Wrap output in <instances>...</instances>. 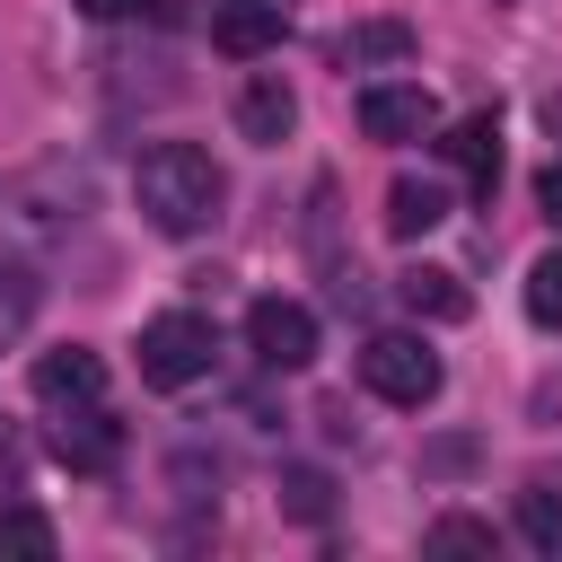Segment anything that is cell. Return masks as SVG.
<instances>
[{
    "label": "cell",
    "instance_id": "6da1fadb",
    "mask_svg": "<svg viewBox=\"0 0 562 562\" xmlns=\"http://www.w3.org/2000/svg\"><path fill=\"white\" fill-rule=\"evenodd\" d=\"M132 202H140V220H149L158 237H202V228L220 220V202H228V176L211 167V149L158 140V149H140V167H132Z\"/></svg>",
    "mask_w": 562,
    "mask_h": 562
},
{
    "label": "cell",
    "instance_id": "7a4b0ae2",
    "mask_svg": "<svg viewBox=\"0 0 562 562\" xmlns=\"http://www.w3.org/2000/svg\"><path fill=\"white\" fill-rule=\"evenodd\" d=\"M439 351L422 342V334H369L360 342V386L378 395V404H404V413H422L430 395H439Z\"/></svg>",
    "mask_w": 562,
    "mask_h": 562
},
{
    "label": "cell",
    "instance_id": "3957f363",
    "mask_svg": "<svg viewBox=\"0 0 562 562\" xmlns=\"http://www.w3.org/2000/svg\"><path fill=\"white\" fill-rule=\"evenodd\" d=\"M211 351H220V334H211L193 307H167V316L140 325V378H149V386H193V378L211 369Z\"/></svg>",
    "mask_w": 562,
    "mask_h": 562
},
{
    "label": "cell",
    "instance_id": "277c9868",
    "mask_svg": "<svg viewBox=\"0 0 562 562\" xmlns=\"http://www.w3.org/2000/svg\"><path fill=\"white\" fill-rule=\"evenodd\" d=\"M246 342H255L263 369H307V360H316V307H299V299H255V307H246Z\"/></svg>",
    "mask_w": 562,
    "mask_h": 562
},
{
    "label": "cell",
    "instance_id": "5b68a950",
    "mask_svg": "<svg viewBox=\"0 0 562 562\" xmlns=\"http://www.w3.org/2000/svg\"><path fill=\"white\" fill-rule=\"evenodd\" d=\"M360 132L369 140H422V132H439V97L422 79H378V88H360Z\"/></svg>",
    "mask_w": 562,
    "mask_h": 562
},
{
    "label": "cell",
    "instance_id": "8992f818",
    "mask_svg": "<svg viewBox=\"0 0 562 562\" xmlns=\"http://www.w3.org/2000/svg\"><path fill=\"white\" fill-rule=\"evenodd\" d=\"M281 26H290V0H211V44H220V53H237V61L272 53V44H281Z\"/></svg>",
    "mask_w": 562,
    "mask_h": 562
},
{
    "label": "cell",
    "instance_id": "52a82bcc",
    "mask_svg": "<svg viewBox=\"0 0 562 562\" xmlns=\"http://www.w3.org/2000/svg\"><path fill=\"white\" fill-rule=\"evenodd\" d=\"M35 395H44L53 413H70V404H97V395H105V360H97V351H79V342H61V351H35Z\"/></svg>",
    "mask_w": 562,
    "mask_h": 562
},
{
    "label": "cell",
    "instance_id": "ba28073f",
    "mask_svg": "<svg viewBox=\"0 0 562 562\" xmlns=\"http://www.w3.org/2000/svg\"><path fill=\"white\" fill-rule=\"evenodd\" d=\"M53 457H61L70 474H105V465L123 457V430H114L97 404H70V413L53 422Z\"/></svg>",
    "mask_w": 562,
    "mask_h": 562
},
{
    "label": "cell",
    "instance_id": "9c48e42d",
    "mask_svg": "<svg viewBox=\"0 0 562 562\" xmlns=\"http://www.w3.org/2000/svg\"><path fill=\"white\" fill-rule=\"evenodd\" d=\"M290 123H299V97H290V79H281V70H255V79L237 88V132L272 149V140H290Z\"/></svg>",
    "mask_w": 562,
    "mask_h": 562
},
{
    "label": "cell",
    "instance_id": "30bf717a",
    "mask_svg": "<svg viewBox=\"0 0 562 562\" xmlns=\"http://www.w3.org/2000/svg\"><path fill=\"white\" fill-rule=\"evenodd\" d=\"M448 167L474 184V193H492L501 184V114H465V123H448Z\"/></svg>",
    "mask_w": 562,
    "mask_h": 562
},
{
    "label": "cell",
    "instance_id": "8fae6325",
    "mask_svg": "<svg viewBox=\"0 0 562 562\" xmlns=\"http://www.w3.org/2000/svg\"><path fill=\"white\" fill-rule=\"evenodd\" d=\"M395 299H404L413 316H430V325H457V316H474V290H465L448 263H413V272H395Z\"/></svg>",
    "mask_w": 562,
    "mask_h": 562
},
{
    "label": "cell",
    "instance_id": "7c38bea8",
    "mask_svg": "<svg viewBox=\"0 0 562 562\" xmlns=\"http://www.w3.org/2000/svg\"><path fill=\"white\" fill-rule=\"evenodd\" d=\"M342 70H378V61H413V26L404 18H360V26H342Z\"/></svg>",
    "mask_w": 562,
    "mask_h": 562
},
{
    "label": "cell",
    "instance_id": "4fadbf2b",
    "mask_svg": "<svg viewBox=\"0 0 562 562\" xmlns=\"http://www.w3.org/2000/svg\"><path fill=\"white\" fill-rule=\"evenodd\" d=\"M448 220V184H430V176H395L386 184V228L395 237H430Z\"/></svg>",
    "mask_w": 562,
    "mask_h": 562
},
{
    "label": "cell",
    "instance_id": "5bb4252c",
    "mask_svg": "<svg viewBox=\"0 0 562 562\" xmlns=\"http://www.w3.org/2000/svg\"><path fill=\"white\" fill-rule=\"evenodd\" d=\"M518 536L536 553H562V501H553V483H527L518 492Z\"/></svg>",
    "mask_w": 562,
    "mask_h": 562
},
{
    "label": "cell",
    "instance_id": "9a60e30c",
    "mask_svg": "<svg viewBox=\"0 0 562 562\" xmlns=\"http://www.w3.org/2000/svg\"><path fill=\"white\" fill-rule=\"evenodd\" d=\"M53 544H61V536H53L44 509H0V562H9V553H35V562H44Z\"/></svg>",
    "mask_w": 562,
    "mask_h": 562
},
{
    "label": "cell",
    "instance_id": "2e32d148",
    "mask_svg": "<svg viewBox=\"0 0 562 562\" xmlns=\"http://www.w3.org/2000/svg\"><path fill=\"white\" fill-rule=\"evenodd\" d=\"M527 316L536 325H562V255H536L527 263Z\"/></svg>",
    "mask_w": 562,
    "mask_h": 562
},
{
    "label": "cell",
    "instance_id": "e0dca14e",
    "mask_svg": "<svg viewBox=\"0 0 562 562\" xmlns=\"http://www.w3.org/2000/svg\"><path fill=\"white\" fill-rule=\"evenodd\" d=\"M422 544H430V553H492V527H483V518H439Z\"/></svg>",
    "mask_w": 562,
    "mask_h": 562
},
{
    "label": "cell",
    "instance_id": "ac0fdd59",
    "mask_svg": "<svg viewBox=\"0 0 562 562\" xmlns=\"http://www.w3.org/2000/svg\"><path fill=\"white\" fill-rule=\"evenodd\" d=\"M26 316H35V281H26L18 263H0V334H18Z\"/></svg>",
    "mask_w": 562,
    "mask_h": 562
},
{
    "label": "cell",
    "instance_id": "d6986e66",
    "mask_svg": "<svg viewBox=\"0 0 562 562\" xmlns=\"http://www.w3.org/2000/svg\"><path fill=\"white\" fill-rule=\"evenodd\" d=\"M290 509L299 518H325V474H290Z\"/></svg>",
    "mask_w": 562,
    "mask_h": 562
},
{
    "label": "cell",
    "instance_id": "ffe728a7",
    "mask_svg": "<svg viewBox=\"0 0 562 562\" xmlns=\"http://www.w3.org/2000/svg\"><path fill=\"white\" fill-rule=\"evenodd\" d=\"M79 9H88V18H97V26H123V18H149V9H158V0H79Z\"/></svg>",
    "mask_w": 562,
    "mask_h": 562
},
{
    "label": "cell",
    "instance_id": "44dd1931",
    "mask_svg": "<svg viewBox=\"0 0 562 562\" xmlns=\"http://www.w3.org/2000/svg\"><path fill=\"white\" fill-rule=\"evenodd\" d=\"M536 202H544V220H553V228H562V158H553V167H544V176H536Z\"/></svg>",
    "mask_w": 562,
    "mask_h": 562
},
{
    "label": "cell",
    "instance_id": "7402d4cb",
    "mask_svg": "<svg viewBox=\"0 0 562 562\" xmlns=\"http://www.w3.org/2000/svg\"><path fill=\"white\" fill-rule=\"evenodd\" d=\"M544 132H553V140H562V88H553V97H544Z\"/></svg>",
    "mask_w": 562,
    "mask_h": 562
},
{
    "label": "cell",
    "instance_id": "603a6c76",
    "mask_svg": "<svg viewBox=\"0 0 562 562\" xmlns=\"http://www.w3.org/2000/svg\"><path fill=\"white\" fill-rule=\"evenodd\" d=\"M544 483H553V492H562V474H544Z\"/></svg>",
    "mask_w": 562,
    "mask_h": 562
}]
</instances>
